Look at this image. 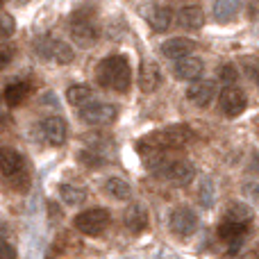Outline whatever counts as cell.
Here are the masks:
<instances>
[{"label": "cell", "mask_w": 259, "mask_h": 259, "mask_svg": "<svg viewBox=\"0 0 259 259\" xmlns=\"http://www.w3.org/2000/svg\"><path fill=\"white\" fill-rule=\"evenodd\" d=\"M193 139V130L189 125H168L164 130H157L152 134H146L143 139H139L137 150L141 155L146 152H166V150H178V148H184L189 141Z\"/></svg>", "instance_id": "obj_1"}, {"label": "cell", "mask_w": 259, "mask_h": 259, "mask_svg": "<svg viewBox=\"0 0 259 259\" xmlns=\"http://www.w3.org/2000/svg\"><path fill=\"white\" fill-rule=\"evenodd\" d=\"M98 84L105 89H112L116 94H125L132 84V68L125 55H112V57H105L98 64Z\"/></svg>", "instance_id": "obj_2"}, {"label": "cell", "mask_w": 259, "mask_h": 259, "mask_svg": "<svg viewBox=\"0 0 259 259\" xmlns=\"http://www.w3.org/2000/svg\"><path fill=\"white\" fill-rule=\"evenodd\" d=\"M109 223H112V214H109V209H105V207L87 209V211H82V214H77L75 221H73L77 232L87 234V237H98L100 232H105V230L109 228Z\"/></svg>", "instance_id": "obj_3"}, {"label": "cell", "mask_w": 259, "mask_h": 259, "mask_svg": "<svg viewBox=\"0 0 259 259\" xmlns=\"http://www.w3.org/2000/svg\"><path fill=\"white\" fill-rule=\"evenodd\" d=\"M71 36H73V41H75L77 46H82V48H89V46H94L96 41H98L100 30H98V25L94 23L91 14H84L80 9V12L73 16Z\"/></svg>", "instance_id": "obj_4"}, {"label": "cell", "mask_w": 259, "mask_h": 259, "mask_svg": "<svg viewBox=\"0 0 259 259\" xmlns=\"http://www.w3.org/2000/svg\"><path fill=\"white\" fill-rule=\"evenodd\" d=\"M219 107L225 116L234 118V116H239V114L246 112L248 98L239 87H225V89L219 94Z\"/></svg>", "instance_id": "obj_5"}, {"label": "cell", "mask_w": 259, "mask_h": 259, "mask_svg": "<svg viewBox=\"0 0 259 259\" xmlns=\"http://www.w3.org/2000/svg\"><path fill=\"white\" fill-rule=\"evenodd\" d=\"M168 228H170V232L182 239L191 237L198 230L196 211H191L189 207H178V209H173V214H170V219H168Z\"/></svg>", "instance_id": "obj_6"}, {"label": "cell", "mask_w": 259, "mask_h": 259, "mask_svg": "<svg viewBox=\"0 0 259 259\" xmlns=\"http://www.w3.org/2000/svg\"><path fill=\"white\" fill-rule=\"evenodd\" d=\"M118 116V109L109 103H89L80 109V118L89 125H107Z\"/></svg>", "instance_id": "obj_7"}, {"label": "cell", "mask_w": 259, "mask_h": 259, "mask_svg": "<svg viewBox=\"0 0 259 259\" xmlns=\"http://www.w3.org/2000/svg\"><path fill=\"white\" fill-rule=\"evenodd\" d=\"M161 178H164L166 182H170L173 187H187V184H191V180L196 178V166L187 159L168 161V166L164 168Z\"/></svg>", "instance_id": "obj_8"}, {"label": "cell", "mask_w": 259, "mask_h": 259, "mask_svg": "<svg viewBox=\"0 0 259 259\" xmlns=\"http://www.w3.org/2000/svg\"><path fill=\"white\" fill-rule=\"evenodd\" d=\"M39 132L46 143H50V146H62V143L66 141L68 127L62 116H46L44 121L39 123Z\"/></svg>", "instance_id": "obj_9"}, {"label": "cell", "mask_w": 259, "mask_h": 259, "mask_svg": "<svg viewBox=\"0 0 259 259\" xmlns=\"http://www.w3.org/2000/svg\"><path fill=\"white\" fill-rule=\"evenodd\" d=\"M25 157L14 148H0V173L7 180L16 178V175L25 173Z\"/></svg>", "instance_id": "obj_10"}, {"label": "cell", "mask_w": 259, "mask_h": 259, "mask_svg": "<svg viewBox=\"0 0 259 259\" xmlns=\"http://www.w3.org/2000/svg\"><path fill=\"white\" fill-rule=\"evenodd\" d=\"M214 96H216V84L211 80H196L187 89V98L198 107H207L214 100Z\"/></svg>", "instance_id": "obj_11"}, {"label": "cell", "mask_w": 259, "mask_h": 259, "mask_svg": "<svg viewBox=\"0 0 259 259\" xmlns=\"http://www.w3.org/2000/svg\"><path fill=\"white\" fill-rule=\"evenodd\" d=\"M202 71H205L202 59L193 57V55H189V57H184V59H178L173 66L175 77H178V80H184V82H196L198 77L202 75Z\"/></svg>", "instance_id": "obj_12"}, {"label": "cell", "mask_w": 259, "mask_h": 259, "mask_svg": "<svg viewBox=\"0 0 259 259\" xmlns=\"http://www.w3.org/2000/svg\"><path fill=\"white\" fill-rule=\"evenodd\" d=\"M161 84V68L157 62H143L139 68V89L143 94H155Z\"/></svg>", "instance_id": "obj_13"}, {"label": "cell", "mask_w": 259, "mask_h": 259, "mask_svg": "<svg viewBox=\"0 0 259 259\" xmlns=\"http://www.w3.org/2000/svg\"><path fill=\"white\" fill-rule=\"evenodd\" d=\"M193 48H196V41L187 39V36H173V39L161 44V55L178 62V59L189 57V55L193 53Z\"/></svg>", "instance_id": "obj_14"}, {"label": "cell", "mask_w": 259, "mask_h": 259, "mask_svg": "<svg viewBox=\"0 0 259 259\" xmlns=\"http://www.w3.org/2000/svg\"><path fill=\"white\" fill-rule=\"evenodd\" d=\"M246 232H248V225L228 223V221H223V223L219 225V237L230 246V252H232V255H237V252H239V248H241Z\"/></svg>", "instance_id": "obj_15"}, {"label": "cell", "mask_w": 259, "mask_h": 259, "mask_svg": "<svg viewBox=\"0 0 259 259\" xmlns=\"http://www.w3.org/2000/svg\"><path fill=\"white\" fill-rule=\"evenodd\" d=\"M143 14H146V21L150 23V27L155 32H166L170 27V21H173L170 9L164 7V5H148Z\"/></svg>", "instance_id": "obj_16"}, {"label": "cell", "mask_w": 259, "mask_h": 259, "mask_svg": "<svg viewBox=\"0 0 259 259\" xmlns=\"http://www.w3.org/2000/svg\"><path fill=\"white\" fill-rule=\"evenodd\" d=\"M123 221H125V228L130 230V232H134V234L143 232V230L148 228L146 207H143L141 202H132V205L125 209V214H123Z\"/></svg>", "instance_id": "obj_17"}, {"label": "cell", "mask_w": 259, "mask_h": 259, "mask_svg": "<svg viewBox=\"0 0 259 259\" xmlns=\"http://www.w3.org/2000/svg\"><path fill=\"white\" fill-rule=\"evenodd\" d=\"M178 23L184 30H198V27H202V23H205V12H202V7L196 3L184 5L178 12Z\"/></svg>", "instance_id": "obj_18"}, {"label": "cell", "mask_w": 259, "mask_h": 259, "mask_svg": "<svg viewBox=\"0 0 259 259\" xmlns=\"http://www.w3.org/2000/svg\"><path fill=\"white\" fill-rule=\"evenodd\" d=\"M48 59H53L55 64H62V66H66V64H71L73 59H75V53H73V48L66 44V41H62V39H50Z\"/></svg>", "instance_id": "obj_19"}, {"label": "cell", "mask_w": 259, "mask_h": 259, "mask_svg": "<svg viewBox=\"0 0 259 259\" xmlns=\"http://www.w3.org/2000/svg\"><path fill=\"white\" fill-rule=\"evenodd\" d=\"M252 209L246 205V202H232L225 209V221L228 223H237V225H248L252 221Z\"/></svg>", "instance_id": "obj_20"}, {"label": "cell", "mask_w": 259, "mask_h": 259, "mask_svg": "<svg viewBox=\"0 0 259 259\" xmlns=\"http://www.w3.org/2000/svg\"><path fill=\"white\" fill-rule=\"evenodd\" d=\"M27 94H30V84H27V82L16 80L5 87V100H7L9 107H18V105L27 98Z\"/></svg>", "instance_id": "obj_21"}, {"label": "cell", "mask_w": 259, "mask_h": 259, "mask_svg": "<svg viewBox=\"0 0 259 259\" xmlns=\"http://www.w3.org/2000/svg\"><path fill=\"white\" fill-rule=\"evenodd\" d=\"M239 14V0H216L214 18L219 23H232Z\"/></svg>", "instance_id": "obj_22"}, {"label": "cell", "mask_w": 259, "mask_h": 259, "mask_svg": "<svg viewBox=\"0 0 259 259\" xmlns=\"http://www.w3.org/2000/svg\"><path fill=\"white\" fill-rule=\"evenodd\" d=\"M91 98H94V91H91V87L87 84H73L68 87L66 91V100L73 105V107H84V105L91 103Z\"/></svg>", "instance_id": "obj_23"}, {"label": "cell", "mask_w": 259, "mask_h": 259, "mask_svg": "<svg viewBox=\"0 0 259 259\" xmlns=\"http://www.w3.org/2000/svg\"><path fill=\"white\" fill-rule=\"evenodd\" d=\"M105 191L112 198H116V200H127V198L132 196V187H130L123 178H109L107 182H105Z\"/></svg>", "instance_id": "obj_24"}, {"label": "cell", "mask_w": 259, "mask_h": 259, "mask_svg": "<svg viewBox=\"0 0 259 259\" xmlns=\"http://www.w3.org/2000/svg\"><path fill=\"white\" fill-rule=\"evenodd\" d=\"M59 196L71 207H77L87 200V191L82 187H75V184H62V187H59Z\"/></svg>", "instance_id": "obj_25"}, {"label": "cell", "mask_w": 259, "mask_h": 259, "mask_svg": "<svg viewBox=\"0 0 259 259\" xmlns=\"http://www.w3.org/2000/svg\"><path fill=\"white\" fill-rule=\"evenodd\" d=\"M214 200H216L214 182H211L209 178H202L200 180V187H198V202H200V207L209 209V207H214Z\"/></svg>", "instance_id": "obj_26"}, {"label": "cell", "mask_w": 259, "mask_h": 259, "mask_svg": "<svg viewBox=\"0 0 259 259\" xmlns=\"http://www.w3.org/2000/svg\"><path fill=\"white\" fill-rule=\"evenodd\" d=\"M9 230L5 223H0V259H16V248L9 241Z\"/></svg>", "instance_id": "obj_27"}, {"label": "cell", "mask_w": 259, "mask_h": 259, "mask_svg": "<svg viewBox=\"0 0 259 259\" xmlns=\"http://www.w3.org/2000/svg\"><path fill=\"white\" fill-rule=\"evenodd\" d=\"M14 30H16V21H14V16H12V14L0 12V39L12 36Z\"/></svg>", "instance_id": "obj_28"}, {"label": "cell", "mask_w": 259, "mask_h": 259, "mask_svg": "<svg viewBox=\"0 0 259 259\" xmlns=\"http://www.w3.org/2000/svg\"><path fill=\"white\" fill-rule=\"evenodd\" d=\"M219 77L225 87H234V82L239 80V73H237V68H234V64H223L219 71Z\"/></svg>", "instance_id": "obj_29"}, {"label": "cell", "mask_w": 259, "mask_h": 259, "mask_svg": "<svg viewBox=\"0 0 259 259\" xmlns=\"http://www.w3.org/2000/svg\"><path fill=\"white\" fill-rule=\"evenodd\" d=\"M243 68H246V75L259 84V57H248L243 59Z\"/></svg>", "instance_id": "obj_30"}, {"label": "cell", "mask_w": 259, "mask_h": 259, "mask_svg": "<svg viewBox=\"0 0 259 259\" xmlns=\"http://www.w3.org/2000/svg\"><path fill=\"white\" fill-rule=\"evenodd\" d=\"M77 157H80V161H82V164H87V166H103L105 164L103 157L96 155L94 150H82Z\"/></svg>", "instance_id": "obj_31"}, {"label": "cell", "mask_w": 259, "mask_h": 259, "mask_svg": "<svg viewBox=\"0 0 259 259\" xmlns=\"http://www.w3.org/2000/svg\"><path fill=\"white\" fill-rule=\"evenodd\" d=\"M14 55H16V48H14V46H0V71H3L5 66H9Z\"/></svg>", "instance_id": "obj_32"}, {"label": "cell", "mask_w": 259, "mask_h": 259, "mask_svg": "<svg viewBox=\"0 0 259 259\" xmlns=\"http://www.w3.org/2000/svg\"><path fill=\"white\" fill-rule=\"evenodd\" d=\"M243 193H248L250 198H255V200H259V184H252V182L243 184Z\"/></svg>", "instance_id": "obj_33"}, {"label": "cell", "mask_w": 259, "mask_h": 259, "mask_svg": "<svg viewBox=\"0 0 259 259\" xmlns=\"http://www.w3.org/2000/svg\"><path fill=\"white\" fill-rule=\"evenodd\" d=\"M157 259H180L178 255H173V252H166V250H161L159 255H157Z\"/></svg>", "instance_id": "obj_34"}, {"label": "cell", "mask_w": 259, "mask_h": 259, "mask_svg": "<svg viewBox=\"0 0 259 259\" xmlns=\"http://www.w3.org/2000/svg\"><path fill=\"white\" fill-rule=\"evenodd\" d=\"M3 5H5V0H0V7H3Z\"/></svg>", "instance_id": "obj_35"}, {"label": "cell", "mask_w": 259, "mask_h": 259, "mask_svg": "<svg viewBox=\"0 0 259 259\" xmlns=\"http://www.w3.org/2000/svg\"><path fill=\"white\" fill-rule=\"evenodd\" d=\"M123 259H134V257H123Z\"/></svg>", "instance_id": "obj_36"}, {"label": "cell", "mask_w": 259, "mask_h": 259, "mask_svg": "<svg viewBox=\"0 0 259 259\" xmlns=\"http://www.w3.org/2000/svg\"><path fill=\"white\" fill-rule=\"evenodd\" d=\"M257 36H259V30H257Z\"/></svg>", "instance_id": "obj_37"}]
</instances>
